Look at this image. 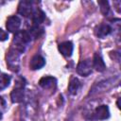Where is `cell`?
<instances>
[{
	"mask_svg": "<svg viewBox=\"0 0 121 121\" xmlns=\"http://www.w3.org/2000/svg\"><path fill=\"white\" fill-rule=\"evenodd\" d=\"M44 18H45V14L44 12L40 9H35L34 11H33V14L31 16V19H32V23L33 25L32 26H40L43 21H44Z\"/></svg>",
	"mask_w": 121,
	"mask_h": 121,
	"instance_id": "obj_13",
	"label": "cell"
},
{
	"mask_svg": "<svg viewBox=\"0 0 121 121\" xmlns=\"http://www.w3.org/2000/svg\"><path fill=\"white\" fill-rule=\"evenodd\" d=\"M25 79L20 78L17 79L14 89L10 93V98L13 103H21L25 98Z\"/></svg>",
	"mask_w": 121,
	"mask_h": 121,
	"instance_id": "obj_2",
	"label": "cell"
},
{
	"mask_svg": "<svg viewBox=\"0 0 121 121\" xmlns=\"http://www.w3.org/2000/svg\"><path fill=\"white\" fill-rule=\"evenodd\" d=\"M93 71V62L90 59L82 60L77 65V73L82 77L89 76Z\"/></svg>",
	"mask_w": 121,
	"mask_h": 121,
	"instance_id": "obj_4",
	"label": "cell"
},
{
	"mask_svg": "<svg viewBox=\"0 0 121 121\" xmlns=\"http://www.w3.org/2000/svg\"><path fill=\"white\" fill-rule=\"evenodd\" d=\"M92 62H93V67H94L96 71H98V72H103V71H105V69H106V64H105V62H104V60H103V59H102V57H101L98 53H95V54L94 55V59H93V60H92Z\"/></svg>",
	"mask_w": 121,
	"mask_h": 121,
	"instance_id": "obj_12",
	"label": "cell"
},
{
	"mask_svg": "<svg viewBox=\"0 0 121 121\" xmlns=\"http://www.w3.org/2000/svg\"><path fill=\"white\" fill-rule=\"evenodd\" d=\"M39 85L43 89H52L55 88L57 85V79L51 76L43 77L39 80Z\"/></svg>",
	"mask_w": 121,
	"mask_h": 121,
	"instance_id": "obj_10",
	"label": "cell"
},
{
	"mask_svg": "<svg viewBox=\"0 0 121 121\" xmlns=\"http://www.w3.org/2000/svg\"><path fill=\"white\" fill-rule=\"evenodd\" d=\"M97 4L100 8V11L104 16H109L111 14V8L108 1H98Z\"/></svg>",
	"mask_w": 121,
	"mask_h": 121,
	"instance_id": "obj_17",
	"label": "cell"
},
{
	"mask_svg": "<svg viewBox=\"0 0 121 121\" xmlns=\"http://www.w3.org/2000/svg\"><path fill=\"white\" fill-rule=\"evenodd\" d=\"M58 49L60 51V53L64 56V57H70L73 53V49H74V45L70 41H65L60 43L58 45Z\"/></svg>",
	"mask_w": 121,
	"mask_h": 121,
	"instance_id": "obj_8",
	"label": "cell"
},
{
	"mask_svg": "<svg viewBox=\"0 0 121 121\" xmlns=\"http://www.w3.org/2000/svg\"><path fill=\"white\" fill-rule=\"evenodd\" d=\"M9 39V33L5 30H3L2 28H0V42H4L7 41Z\"/></svg>",
	"mask_w": 121,
	"mask_h": 121,
	"instance_id": "obj_18",
	"label": "cell"
},
{
	"mask_svg": "<svg viewBox=\"0 0 121 121\" xmlns=\"http://www.w3.org/2000/svg\"><path fill=\"white\" fill-rule=\"evenodd\" d=\"M10 80H11V78L9 75L5 74V73L0 74V90L6 89L9 85Z\"/></svg>",
	"mask_w": 121,
	"mask_h": 121,
	"instance_id": "obj_16",
	"label": "cell"
},
{
	"mask_svg": "<svg viewBox=\"0 0 121 121\" xmlns=\"http://www.w3.org/2000/svg\"><path fill=\"white\" fill-rule=\"evenodd\" d=\"M20 26H21V19L18 16L12 15L7 19L6 27H7L8 31L12 32V33H16L17 31H19Z\"/></svg>",
	"mask_w": 121,
	"mask_h": 121,
	"instance_id": "obj_6",
	"label": "cell"
},
{
	"mask_svg": "<svg viewBox=\"0 0 121 121\" xmlns=\"http://www.w3.org/2000/svg\"><path fill=\"white\" fill-rule=\"evenodd\" d=\"M44 64H45L44 58L41 55H35L31 58L29 61V68L31 70H38V69L43 68Z\"/></svg>",
	"mask_w": 121,
	"mask_h": 121,
	"instance_id": "obj_9",
	"label": "cell"
},
{
	"mask_svg": "<svg viewBox=\"0 0 121 121\" xmlns=\"http://www.w3.org/2000/svg\"><path fill=\"white\" fill-rule=\"evenodd\" d=\"M21 52L19 50H17L16 48H10L8 55H7V65L9 66V68L13 71V72H17L20 69V56H21Z\"/></svg>",
	"mask_w": 121,
	"mask_h": 121,
	"instance_id": "obj_3",
	"label": "cell"
},
{
	"mask_svg": "<svg viewBox=\"0 0 121 121\" xmlns=\"http://www.w3.org/2000/svg\"><path fill=\"white\" fill-rule=\"evenodd\" d=\"M95 35L98 38H105L112 32V27L108 24H100L95 27Z\"/></svg>",
	"mask_w": 121,
	"mask_h": 121,
	"instance_id": "obj_11",
	"label": "cell"
},
{
	"mask_svg": "<svg viewBox=\"0 0 121 121\" xmlns=\"http://www.w3.org/2000/svg\"><path fill=\"white\" fill-rule=\"evenodd\" d=\"M31 39H37L39 37H41L43 33V28L40 26H32L29 30H27Z\"/></svg>",
	"mask_w": 121,
	"mask_h": 121,
	"instance_id": "obj_15",
	"label": "cell"
},
{
	"mask_svg": "<svg viewBox=\"0 0 121 121\" xmlns=\"http://www.w3.org/2000/svg\"><path fill=\"white\" fill-rule=\"evenodd\" d=\"M94 117L95 119L99 120H104L108 119L110 117V110L107 105H100L98 106L95 112H94Z\"/></svg>",
	"mask_w": 121,
	"mask_h": 121,
	"instance_id": "obj_7",
	"label": "cell"
},
{
	"mask_svg": "<svg viewBox=\"0 0 121 121\" xmlns=\"http://www.w3.org/2000/svg\"><path fill=\"white\" fill-rule=\"evenodd\" d=\"M81 87V83L78 80V78H77L76 77H72L70 78L69 84H68V91L71 95H76L78 94V90Z\"/></svg>",
	"mask_w": 121,
	"mask_h": 121,
	"instance_id": "obj_14",
	"label": "cell"
},
{
	"mask_svg": "<svg viewBox=\"0 0 121 121\" xmlns=\"http://www.w3.org/2000/svg\"><path fill=\"white\" fill-rule=\"evenodd\" d=\"M34 9L32 2L30 1H20L18 5V13L24 17H31Z\"/></svg>",
	"mask_w": 121,
	"mask_h": 121,
	"instance_id": "obj_5",
	"label": "cell"
},
{
	"mask_svg": "<svg viewBox=\"0 0 121 121\" xmlns=\"http://www.w3.org/2000/svg\"><path fill=\"white\" fill-rule=\"evenodd\" d=\"M31 37L27 30H19L14 34L13 37V43H14V48L19 50L21 53H23L26 49V46L31 42Z\"/></svg>",
	"mask_w": 121,
	"mask_h": 121,
	"instance_id": "obj_1",
	"label": "cell"
}]
</instances>
